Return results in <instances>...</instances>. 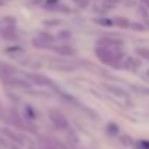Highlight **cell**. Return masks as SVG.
I'll return each instance as SVG.
<instances>
[{"instance_id": "obj_31", "label": "cell", "mask_w": 149, "mask_h": 149, "mask_svg": "<svg viewBox=\"0 0 149 149\" xmlns=\"http://www.w3.org/2000/svg\"><path fill=\"white\" fill-rule=\"evenodd\" d=\"M1 4H3V0H0V6H1Z\"/></svg>"}, {"instance_id": "obj_28", "label": "cell", "mask_w": 149, "mask_h": 149, "mask_svg": "<svg viewBox=\"0 0 149 149\" xmlns=\"http://www.w3.org/2000/svg\"><path fill=\"white\" fill-rule=\"evenodd\" d=\"M44 149H56V148H54L52 145H49V143H47V145L44 146Z\"/></svg>"}, {"instance_id": "obj_6", "label": "cell", "mask_w": 149, "mask_h": 149, "mask_svg": "<svg viewBox=\"0 0 149 149\" xmlns=\"http://www.w3.org/2000/svg\"><path fill=\"white\" fill-rule=\"evenodd\" d=\"M123 45L122 39H117V38H110V36H106V38H101L99 41V47H106V48H113V49H119L120 47Z\"/></svg>"}, {"instance_id": "obj_30", "label": "cell", "mask_w": 149, "mask_h": 149, "mask_svg": "<svg viewBox=\"0 0 149 149\" xmlns=\"http://www.w3.org/2000/svg\"><path fill=\"white\" fill-rule=\"evenodd\" d=\"M0 113H1V114H3V110H1V106H0Z\"/></svg>"}, {"instance_id": "obj_2", "label": "cell", "mask_w": 149, "mask_h": 149, "mask_svg": "<svg viewBox=\"0 0 149 149\" xmlns=\"http://www.w3.org/2000/svg\"><path fill=\"white\" fill-rule=\"evenodd\" d=\"M26 78L31 80L33 84L36 86H44V87H52V88H56V86L54 84V81L48 78L47 75L44 74H39V72H28L26 74Z\"/></svg>"}, {"instance_id": "obj_21", "label": "cell", "mask_w": 149, "mask_h": 149, "mask_svg": "<svg viewBox=\"0 0 149 149\" xmlns=\"http://www.w3.org/2000/svg\"><path fill=\"white\" fill-rule=\"evenodd\" d=\"M107 132H109L110 135H117V133H119V126L114 125V123H109V125H107Z\"/></svg>"}, {"instance_id": "obj_16", "label": "cell", "mask_w": 149, "mask_h": 149, "mask_svg": "<svg viewBox=\"0 0 149 149\" xmlns=\"http://www.w3.org/2000/svg\"><path fill=\"white\" fill-rule=\"evenodd\" d=\"M71 36H72V33H71L70 31H67V29H62V31H59V32H58V38H59V39H62V41L71 39Z\"/></svg>"}, {"instance_id": "obj_11", "label": "cell", "mask_w": 149, "mask_h": 149, "mask_svg": "<svg viewBox=\"0 0 149 149\" xmlns=\"http://www.w3.org/2000/svg\"><path fill=\"white\" fill-rule=\"evenodd\" d=\"M104 88L106 90H109V91H111L114 96H119V97H127V93L125 91V90H122V88H119V87H114V86H109V84H104Z\"/></svg>"}, {"instance_id": "obj_1", "label": "cell", "mask_w": 149, "mask_h": 149, "mask_svg": "<svg viewBox=\"0 0 149 149\" xmlns=\"http://www.w3.org/2000/svg\"><path fill=\"white\" fill-rule=\"evenodd\" d=\"M96 55L103 64L110 65V67H119L120 61L123 58V54H122L120 48L113 49V48H106V47H97L96 48Z\"/></svg>"}, {"instance_id": "obj_15", "label": "cell", "mask_w": 149, "mask_h": 149, "mask_svg": "<svg viewBox=\"0 0 149 149\" xmlns=\"http://www.w3.org/2000/svg\"><path fill=\"white\" fill-rule=\"evenodd\" d=\"M114 22H116V25L120 26V28H129V26L132 25V23H130L127 19H125V17H117Z\"/></svg>"}, {"instance_id": "obj_8", "label": "cell", "mask_w": 149, "mask_h": 149, "mask_svg": "<svg viewBox=\"0 0 149 149\" xmlns=\"http://www.w3.org/2000/svg\"><path fill=\"white\" fill-rule=\"evenodd\" d=\"M0 74L1 77H9V75H16L17 74V70L6 62H0Z\"/></svg>"}, {"instance_id": "obj_27", "label": "cell", "mask_w": 149, "mask_h": 149, "mask_svg": "<svg viewBox=\"0 0 149 149\" xmlns=\"http://www.w3.org/2000/svg\"><path fill=\"white\" fill-rule=\"evenodd\" d=\"M45 23L49 26H56V25H59V20H47Z\"/></svg>"}, {"instance_id": "obj_7", "label": "cell", "mask_w": 149, "mask_h": 149, "mask_svg": "<svg viewBox=\"0 0 149 149\" xmlns=\"http://www.w3.org/2000/svg\"><path fill=\"white\" fill-rule=\"evenodd\" d=\"M52 49L55 51L56 54L64 55V56H74V55L77 54L75 49H74L72 47H70V45H58V47H54Z\"/></svg>"}, {"instance_id": "obj_29", "label": "cell", "mask_w": 149, "mask_h": 149, "mask_svg": "<svg viewBox=\"0 0 149 149\" xmlns=\"http://www.w3.org/2000/svg\"><path fill=\"white\" fill-rule=\"evenodd\" d=\"M10 149H20V146H19V145H16V143H13V145L10 146Z\"/></svg>"}, {"instance_id": "obj_17", "label": "cell", "mask_w": 149, "mask_h": 149, "mask_svg": "<svg viewBox=\"0 0 149 149\" xmlns=\"http://www.w3.org/2000/svg\"><path fill=\"white\" fill-rule=\"evenodd\" d=\"M59 6H61L59 0H47V3H45V7H48V9H55V10H58Z\"/></svg>"}, {"instance_id": "obj_26", "label": "cell", "mask_w": 149, "mask_h": 149, "mask_svg": "<svg viewBox=\"0 0 149 149\" xmlns=\"http://www.w3.org/2000/svg\"><path fill=\"white\" fill-rule=\"evenodd\" d=\"M75 1H77L78 6H83V7H86L88 4V0H75Z\"/></svg>"}, {"instance_id": "obj_3", "label": "cell", "mask_w": 149, "mask_h": 149, "mask_svg": "<svg viewBox=\"0 0 149 149\" xmlns=\"http://www.w3.org/2000/svg\"><path fill=\"white\" fill-rule=\"evenodd\" d=\"M1 78L6 81V84H9V86H12V87H15V88L28 90V88H31V86H32V83H29L26 78L19 77L17 74H16V75H9V77H1Z\"/></svg>"}, {"instance_id": "obj_19", "label": "cell", "mask_w": 149, "mask_h": 149, "mask_svg": "<svg viewBox=\"0 0 149 149\" xmlns=\"http://www.w3.org/2000/svg\"><path fill=\"white\" fill-rule=\"evenodd\" d=\"M125 67H126V68H130V70H135V68H138V67H139V62H136V61H135V58H129V59L126 61Z\"/></svg>"}, {"instance_id": "obj_24", "label": "cell", "mask_w": 149, "mask_h": 149, "mask_svg": "<svg viewBox=\"0 0 149 149\" xmlns=\"http://www.w3.org/2000/svg\"><path fill=\"white\" fill-rule=\"evenodd\" d=\"M133 90L139 91V93H143V94H148L149 96V88H145V87H133Z\"/></svg>"}, {"instance_id": "obj_9", "label": "cell", "mask_w": 149, "mask_h": 149, "mask_svg": "<svg viewBox=\"0 0 149 149\" xmlns=\"http://www.w3.org/2000/svg\"><path fill=\"white\" fill-rule=\"evenodd\" d=\"M0 33H1V36L4 38V39H9V41H17L19 39V36L15 33V31L13 29H10V28H3V29H0Z\"/></svg>"}, {"instance_id": "obj_4", "label": "cell", "mask_w": 149, "mask_h": 149, "mask_svg": "<svg viewBox=\"0 0 149 149\" xmlns=\"http://www.w3.org/2000/svg\"><path fill=\"white\" fill-rule=\"evenodd\" d=\"M48 65L54 70L64 71V72H71V71L77 70V64H71V62H67V61H59V59H55V58H51Z\"/></svg>"}, {"instance_id": "obj_22", "label": "cell", "mask_w": 149, "mask_h": 149, "mask_svg": "<svg viewBox=\"0 0 149 149\" xmlns=\"http://www.w3.org/2000/svg\"><path fill=\"white\" fill-rule=\"evenodd\" d=\"M39 38H42V39H45L47 42H49V44H52L54 42V36L51 35V33H47V32H39V35H38Z\"/></svg>"}, {"instance_id": "obj_13", "label": "cell", "mask_w": 149, "mask_h": 149, "mask_svg": "<svg viewBox=\"0 0 149 149\" xmlns=\"http://www.w3.org/2000/svg\"><path fill=\"white\" fill-rule=\"evenodd\" d=\"M25 116L29 119V120H35L36 119V113L33 111V109L28 104V106H25Z\"/></svg>"}, {"instance_id": "obj_14", "label": "cell", "mask_w": 149, "mask_h": 149, "mask_svg": "<svg viewBox=\"0 0 149 149\" xmlns=\"http://www.w3.org/2000/svg\"><path fill=\"white\" fill-rule=\"evenodd\" d=\"M10 117H12V122L16 125V126H22V120H20V117H19V114H17V111L16 110H12L10 111Z\"/></svg>"}, {"instance_id": "obj_10", "label": "cell", "mask_w": 149, "mask_h": 149, "mask_svg": "<svg viewBox=\"0 0 149 149\" xmlns=\"http://www.w3.org/2000/svg\"><path fill=\"white\" fill-rule=\"evenodd\" d=\"M32 45H33L35 48H38V49H47V48L51 47L49 42H47L45 39H42V38H39V36H36V38L32 39Z\"/></svg>"}, {"instance_id": "obj_23", "label": "cell", "mask_w": 149, "mask_h": 149, "mask_svg": "<svg viewBox=\"0 0 149 149\" xmlns=\"http://www.w3.org/2000/svg\"><path fill=\"white\" fill-rule=\"evenodd\" d=\"M138 54H139L143 59H148L149 61V49L148 48H138Z\"/></svg>"}, {"instance_id": "obj_5", "label": "cell", "mask_w": 149, "mask_h": 149, "mask_svg": "<svg viewBox=\"0 0 149 149\" xmlns=\"http://www.w3.org/2000/svg\"><path fill=\"white\" fill-rule=\"evenodd\" d=\"M49 119L56 129H61V130L68 129V120H67V117L62 113H59L58 110H49Z\"/></svg>"}, {"instance_id": "obj_18", "label": "cell", "mask_w": 149, "mask_h": 149, "mask_svg": "<svg viewBox=\"0 0 149 149\" xmlns=\"http://www.w3.org/2000/svg\"><path fill=\"white\" fill-rule=\"evenodd\" d=\"M94 22H96V23H99V25H101V26H107V28H109V26H113V23H114L113 20H110V19H106V17H100V19H96Z\"/></svg>"}, {"instance_id": "obj_12", "label": "cell", "mask_w": 149, "mask_h": 149, "mask_svg": "<svg viewBox=\"0 0 149 149\" xmlns=\"http://www.w3.org/2000/svg\"><path fill=\"white\" fill-rule=\"evenodd\" d=\"M1 132H3V135H4V136H7V138H9V139H10L12 142H15L16 145L22 142V141H20V138H19V136H17V135H16L15 132H12L10 129L4 127V129H1Z\"/></svg>"}, {"instance_id": "obj_25", "label": "cell", "mask_w": 149, "mask_h": 149, "mask_svg": "<svg viewBox=\"0 0 149 149\" xmlns=\"http://www.w3.org/2000/svg\"><path fill=\"white\" fill-rule=\"evenodd\" d=\"M104 6L106 7H114L116 6V0H107V1H104Z\"/></svg>"}, {"instance_id": "obj_20", "label": "cell", "mask_w": 149, "mask_h": 149, "mask_svg": "<svg viewBox=\"0 0 149 149\" xmlns=\"http://www.w3.org/2000/svg\"><path fill=\"white\" fill-rule=\"evenodd\" d=\"M135 148L136 149H149V141H145V139L138 141V142L135 143Z\"/></svg>"}]
</instances>
